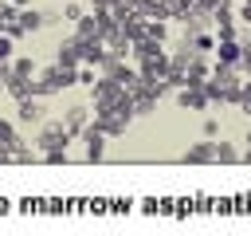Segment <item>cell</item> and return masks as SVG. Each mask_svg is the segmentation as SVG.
Instances as JSON below:
<instances>
[{"label": "cell", "mask_w": 251, "mask_h": 236, "mask_svg": "<svg viewBox=\"0 0 251 236\" xmlns=\"http://www.w3.org/2000/svg\"><path fill=\"white\" fill-rule=\"evenodd\" d=\"M239 87H243L239 67L220 63V67H216V75L204 83V94H208V98H220V102H235V98H239Z\"/></svg>", "instance_id": "6da1fadb"}, {"label": "cell", "mask_w": 251, "mask_h": 236, "mask_svg": "<svg viewBox=\"0 0 251 236\" xmlns=\"http://www.w3.org/2000/svg\"><path fill=\"white\" fill-rule=\"evenodd\" d=\"M67 142H71V130H67L63 122H47V126L39 130V138H35V149H39V153H47V149H67Z\"/></svg>", "instance_id": "7a4b0ae2"}, {"label": "cell", "mask_w": 251, "mask_h": 236, "mask_svg": "<svg viewBox=\"0 0 251 236\" xmlns=\"http://www.w3.org/2000/svg\"><path fill=\"white\" fill-rule=\"evenodd\" d=\"M78 138L86 142V161H102L106 157V130L102 126H86Z\"/></svg>", "instance_id": "3957f363"}, {"label": "cell", "mask_w": 251, "mask_h": 236, "mask_svg": "<svg viewBox=\"0 0 251 236\" xmlns=\"http://www.w3.org/2000/svg\"><path fill=\"white\" fill-rule=\"evenodd\" d=\"M43 118V102H39V94H27V98H20V106H16V122H39Z\"/></svg>", "instance_id": "277c9868"}, {"label": "cell", "mask_w": 251, "mask_h": 236, "mask_svg": "<svg viewBox=\"0 0 251 236\" xmlns=\"http://www.w3.org/2000/svg\"><path fill=\"white\" fill-rule=\"evenodd\" d=\"M212 98L204 94V87H184L180 94H176V106H184V110H204Z\"/></svg>", "instance_id": "5b68a950"}, {"label": "cell", "mask_w": 251, "mask_h": 236, "mask_svg": "<svg viewBox=\"0 0 251 236\" xmlns=\"http://www.w3.org/2000/svg\"><path fill=\"white\" fill-rule=\"evenodd\" d=\"M86 118H90V106H67V114H63V126L71 130V138H78V134L86 130Z\"/></svg>", "instance_id": "8992f818"}, {"label": "cell", "mask_w": 251, "mask_h": 236, "mask_svg": "<svg viewBox=\"0 0 251 236\" xmlns=\"http://www.w3.org/2000/svg\"><path fill=\"white\" fill-rule=\"evenodd\" d=\"M55 63H63V67H78V63H82V47H78V39L59 43V47H55Z\"/></svg>", "instance_id": "52a82bcc"}, {"label": "cell", "mask_w": 251, "mask_h": 236, "mask_svg": "<svg viewBox=\"0 0 251 236\" xmlns=\"http://www.w3.org/2000/svg\"><path fill=\"white\" fill-rule=\"evenodd\" d=\"M184 161H192V165L216 161V142H196V146H188V149H184Z\"/></svg>", "instance_id": "ba28073f"}, {"label": "cell", "mask_w": 251, "mask_h": 236, "mask_svg": "<svg viewBox=\"0 0 251 236\" xmlns=\"http://www.w3.org/2000/svg\"><path fill=\"white\" fill-rule=\"evenodd\" d=\"M239 55H243V43H235V39H220V63L239 67Z\"/></svg>", "instance_id": "9c48e42d"}, {"label": "cell", "mask_w": 251, "mask_h": 236, "mask_svg": "<svg viewBox=\"0 0 251 236\" xmlns=\"http://www.w3.org/2000/svg\"><path fill=\"white\" fill-rule=\"evenodd\" d=\"M47 20H43V12H35V8H20V28L24 31H39Z\"/></svg>", "instance_id": "30bf717a"}, {"label": "cell", "mask_w": 251, "mask_h": 236, "mask_svg": "<svg viewBox=\"0 0 251 236\" xmlns=\"http://www.w3.org/2000/svg\"><path fill=\"white\" fill-rule=\"evenodd\" d=\"M75 35H82V39H90V35H102V28H98V16H82V20L75 24Z\"/></svg>", "instance_id": "8fae6325"}, {"label": "cell", "mask_w": 251, "mask_h": 236, "mask_svg": "<svg viewBox=\"0 0 251 236\" xmlns=\"http://www.w3.org/2000/svg\"><path fill=\"white\" fill-rule=\"evenodd\" d=\"M216 161H224V165H231V161H239V149H235L231 142H216Z\"/></svg>", "instance_id": "7c38bea8"}, {"label": "cell", "mask_w": 251, "mask_h": 236, "mask_svg": "<svg viewBox=\"0 0 251 236\" xmlns=\"http://www.w3.org/2000/svg\"><path fill=\"white\" fill-rule=\"evenodd\" d=\"M145 35H153L157 43H165V35H169V28H165V20H145Z\"/></svg>", "instance_id": "4fadbf2b"}, {"label": "cell", "mask_w": 251, "mask_h": 236, "mask_svg": "<svg viewBox=\"0 0 251 236\" xmlns=\"http://www.w3.org/2000/svg\"><path fill=\"white\" fill-rule=\"evenodd\" d=\"M188 43H192V51H196V55H204V51H212V35H204V31H196V35H188Z\"/></svg>", "instance_id": "5bb4252c"}, {"label": "cell", "mask_w": 251, "mask_h": 236, "mask_svg": "<svg viewBox=\"0 0 251 236\" xmlns=\"http://www.w3.org/2000/svg\"><path fill=\"white\" fill-rule=\"evenodd\" d=\"M63 20H67V24H78V20H82V4H78V0L63 4Z\"/></svg>", "instance_id": "9a60e30c"}, {"label": "cell", "mask_w": 251, "mask_h": 236, "mask_svg": "<svg viewBox=\"0 0 251 236\" xmlns=\"http://www.w3.org/2000/svg\"><path fill=\"white\" fill-rule=\"evenodd\" d=\"M12 71H16V75H24V79H31V75H35V59H16V63H12Z\"/></svg>", "instance_id": "2e32d148"}, {"label": "cell", "mask_w": 251, "mask_h": 236, "mask_svg": "<svg viewBox=\"0 0 251 236\" xmlns=\"http://www.w3.org/2000/svg\"><path fill=\"white\" fill-rule=\"evenodd\" d=\"M20 12H16V4L12 0H0V24H8V20H16Z\"/></svg>", "instance_id": "e0dca14e"}, {"label": "cell", "mask_w": 251, "mask_h": 236, "mask_svg": "<svg viewBox=\"0 0 251 236\" xmlns=\"http://www.w3.org/2000/svg\"><path fill=\"white\" fill-rule=\"evenodd\" d=\"M43 157H47L51 165H67V161H71V157H67V149H47Z\"/></svg>", "instance_id": "ac0fdd59"}, {"label": "cell", "mask_w": 251, "mask_h": 236, "mask_svg": "<svg viewBox=\"0 0 251 236\" xmlns=\"http://www.w3.org/2000/svg\"><path fill=\"white\" fill-rule=\"evenodd\" d=\"M8 59H12V35L0 31V63H8Z\"/></svg>", "instance_id": "d6986e66"}, {"label": "cell", "mask_w": 251, "mask_h": 236, "mask_svg": "<svg viewBox=\"0 0 251 236\" xmlns=\"http://www.w3.org/2000/svg\"><path fill=\"white\" fill-rule=\"evenodd\" d=\"M200 130H204V138H216V134H220V118H204Z\"/></svg>", "instance_id": "ffe728a7"}, {"label": "cell", "mask_w": 251, "mask_h": 236, "mask_svg": "<svg viewBox=\"0 0 251 236\" xmlns=\"http://www.w3.org/2000/svg\"><path fill=\"white\" fill-rule=\"evenodd\" d=\"M239 71H247V75H251V43H247V47H243V55H239Z\"/></svg>", "instance_id": "44dd1931"}, {"label": "cell", "mask_w": 251, "mask_h": 236, "mask_svg": "<svg viewBox=\"0 0 251 236\" xmlns=\"http://www.w3.org/2000/svg\"><path fill=\"white\" fill-rule=\"evenodd\" d=\"M239 16H243V24H251V0H243V8H239Z\"/></svg>", "instance_id": "7402d4cb"}, {"label": "cell", "mask_w": 251, "mask_h": 236, "mask_svg": "<svg viewBox=\"0 0 251 236\" xmlns=\"http://www.w3.org/2000/svg\"><path fill=\"white\" fill-rule=\"evenodd\" d=\"M12 4H16V8H27V4H31V0H12Z\"/></svg>", "instance_id": "603a6c76"}, {"label": "cell", "mask_w": 251, "mask_h": 236, "mask_svg": "<svg viewBox=\"0 0 251 236\" xmlns=\"http://www.w3.org/2000/svg\"><path fill=\"white\" fill-rule=\"evenodd\" d=\"M243 142H247V146H251V130H247V134H243Z\"/></svg>", "instance_id": "cb8c5ba5"}, {"label": "cell", "mask_w": 251, "mask_h": 236, "mask_svg": "<svg viewBox=\"0 0 251 236\" xmlns=\"http://www.w3.org/2000/svg\"><path fill=\"white\" fill-rule=\"evenodd\" d=\"M0 31H4V24H0Z\"/></svg>", "instance_id": "d4e9b609"}]
</instances>
